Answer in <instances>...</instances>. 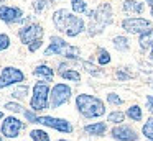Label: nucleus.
<instances>
[{"label": "nucleus", "instance_id": "28", "mask_svg": "<svg viewBox=\"0 0 153 141\" xmlns=\"http://www.w3.org/2000/svg\"><path fill=\"white\" fill-rule=\"evenodd\" d=\"M50 3H51V0H33L31 7H33V12L40 15V13H43L50 7Z\"/></svg>", "mask_w": 153, "mask_h": 141}, {"label": "nucleus", "instance_id": "13", "mask_svg": "<svg viewBox=\"0 0 153 141\" xmlns=\"http://www.w3.org/2000/svg\"><path fill=\"white\" fill-rule=\"evenodd\" d=\"M23 10L20 7H8V5H0V20L8 25L12 23H20L23 20Z\"/></svg>", "mask_w": 153, "mask_h": 141}, {"label": "nucleus", "instance_id": "29", "mask_svg": "<svg viewBox=\"0 0 153 141\" xmlns=\"http://www.w3.org/2000/svg\"><path fill=\"white\" fill-rule=\"evenodd\" d=\"M107 102L110 105H114V107H120L123 103V98L119 94H115V92H110V94H107Z\"/></svg>", "mask_w": 153, "mask_h": 141}, {"label": "nucleus", "instance_id": "4", "mask_svg": "<svg viewBox=\"0 0 153 141\" xmlns=\"http://www.w3.org/2000/svg\"><path fill=\"white\" fill-rule=\"evenodd\" d=\"M45 56H63L66 59H79L81 49L66 43V39H63L61 36H51L50 44L45 49Z\"/></svg>", "mask_w": 153, "mask_h": 141}, {"label": "nucleus", "instance_id": "34", "mask_svg": "<svg viewBox=\"0 0 153 141\" xmlns=\"http://www.w3.org/2000/svg\"><path fill=\"white\" fill-rule=\"evenodd\" d=\"M145 105H146V110L153 115V95H146L145 98Z\"/></svg>", "mask_w": 153, "mask_h": 141}, {"label": "nucleus", "instance_id": "7", "mask_svg": "<svg viewBox=\"0 0 153 141\" xmlns=\"http://www.w3.org/2000/svg\"><path fill=\"white\" fill-rule=\"evenodd\" d=\"M71 95H73V90L68 84L64 82H58L51 87L50 92V108H59L61 105L68 103L71 100Z\"/></svg>", "mask_w": 153, "mask_h": 141}, {"label": "nucleus", "instance_id": "30", "mask_svg": "<svg viewBox=\"0 0 153 141\" xmlns=\"http://www.w3.org/2000/svg\"><path fill=\"white\" fill-rule=\"evenodd\" d=\"M5 110L13 111V113H22V111H25L23 107H22L18 102H7V103H5Z\"/></svg>", "mask_w": 153, "mask_h": 141}, {"label": "nucleus", "instance_id": "10", "mask_svg": "<svg viewBox=\"0 0 153 141\" xmlns=\"http://www.w3.org/2000/svg\"><path fill=\"white\" fill-rule=\"evenodd\" d=\"M36 123L45 125L48 128L59 131V133H73V125L64 118H56V117H48V115H41L36 118Z\"/></svg>", "mask_w": 153, "mask_h": 141}, {"label": "nucleus", "instance_id": "40", "mask_svg": "<svg viewBox=\"0 0 153 141\" xmlns=\"http://www.w3.org/2000/svg\"><path fill=\"white\" fill-rule=\"evenodd\" d=\"M56 141H68V140H56Z\"/></svg>", "mask_w": 153, "mask_h": 141}, {"label": "nucleus", "instance_id": "9", "mask_svg": "<svg viewBox=\"0 0 153 141\" xmlns=\"http://www.w3.org/2000/svg\"><path fill=\"white\" fill-rule=\"evenodd\" d=\"M25 72L18 67H13V66H7V67L2 69L0 72V90L2 89H7L10 85H18L25 80Z\"/></svg>", "mask_w": 153, "mask_h": 141}, {"label": "nucleus", "instance_id": "24", "mask_svg": "<svg viewBox=\"0 0 153 141\" xmlns=\"http://www.w3.org/2000/svg\"><path fill=\"white\" fill-rule=\"evenodd\" d=\"M71 8H73V13H76V15L89 12V10H87L86 0H71Z\"/></svg>", "mask_w": 153, "mask_h": 141}, {"label": "nucleus", "instance_id": "32", "mask_svg": "<svg viewBox=\"0 0 153 141\" xmlns=\"http://www.w3.org/2000/svg\"><path fill=\"white\" fill-rule=\"evenodd\" d=\"M8 48H10V36L5 33H0V51H5Z\"/></svg>", "mask_w": 153, "mask_h": 141}, {"label": "nucleus", "instance_id": "39", "mask_svg": "<svg viewBox=\"0 0 153 141\" xmlns=\"http://www.w3.org/2000/svg\"><path fill=\"white\" fill-rule=\"evenodd\" d=\"M150 87H152V89H153V80H152V82H150Z\"/></svg>", "mask_w": 153, "mask_h": 141}, {"label": "nucleus", "instance_id": "38", "mask_svg": "<svg viewBox=\"0 0 153 141\" xmlns=\"http://www.w3.org/2000/svg\"><path fill=\"white\" fill-rule=\"evenodd\" d=\"M150 15H152V18H153V8H150Z\"/></svg>", "mask_w": 153, "mask_h": 141}, {"label": "nucleus", "instance_id": "1", "mask_svg": "<svg viewBox=\"0 0 153 141\" xmlns=\"http://www.w3.org/2000/svg\"><path fill=\"white\" fill-rule=\"evenodd\" d=\"M53 25L58 31L64 33L69 38H76L79 36L84 30L87 28L84 20L81 16H77L76 13L69 12L66 8H59L56 12H53Z\"/></svg>", "mask_w": 153, "mask_h": 141}, {"label": "nucleus", "instance_id": "2", "mask_svg": "<svg viewBox=\"0 0 153 141\" xmlns=\"http://www.w3.org/2000/svg\"><path fill=\"white\" fill-rule=\"evenodd\" d=\"M87 16H89V23H87V35L89 36H97L100 33L105 31L107 26L112 25L114 21V10L112 5L107 2L97 5L94 10H89L87 12Z\"/></svg>", "mask_w": 153, "mask_h": 141}, {"label": "nucleus", "instance_id": "37", "mask_svg": "<svg viewBox=\"0 0 153 141\" xmlns=\"http://www.w3.org/2000/svg\"><path fill=\"white\" fill-rule=\"evenodd\" d=\"M4 118H5V117H4V111L0 110V120H4Z\"/></svg>", "mask_w": 153, "mask_h": 141}, {"label": "nucleus", "instance_id": "35", "mask_svg": "<svg viewBox=\"0 0 153 141\" xmlns=\"http://www.w3.org/2000/svg\"><path fill=\"white\" fill-rule=\"evenodd\" d=\"M145 2L148 3V7H150V8H153V0H145Z\"/></svg>", "mask_w": 153, "mask_h": 141}, {"label": "nucleus", "instance_id": "20", "mask_svg": "<svg viewBox=\"0 0 153 141\" xmlns=\"http://www.w3.org/2000/svg\"><path fill=\"white\" fill-rule=\"evenodd\" d=\"M28 92H30V87H28L27 84H18L17 87L12 90V98H17V100H23V98H27Z\"/></svg>", "mask_w": 153, "mask_h": 141}, {"label": "nucleus", "instance_id": "33", "mask_svg": "<svg viewBox=\"0 0 153 141\" xmlns=\"http://www.w3.org/2000/svg\"><path fill=\"white\" fill-rule=\"evenodd\" d=\"M23 115H25V118H27V121H30V123H36V118H38L36 111H33V110H25Z\"/></svg>", "mask_w": 153, "mask_h": 141}, {"label": "nucleus", "instance_id": "17", "mask_svg": "<svg viewBox=\"0 0 153 141\" xmlns=\"http://www.w3.org/2000/svg\"><path fill=\"white\" fill-rule=\"evenodd\" d=\"M138 46L142 51H148L153 48V28H150L148 31L142 33L138 36Z\"/></svg>", "mask_w": 153, "mask_h": 141}, {"label": "nucleus", "instance_id": "22", "mask_svg": "<svg viewBox=\"0 0 153 141\" xmlns=\"http://www.w3.org/2000/svg\"><path fill=\"white\" fill-rule=\"evenodd\" d=\"M81 66H82V69L87 72V74L94 75V77H99V75H102V71H100L99 66L92 64V62L89 61H81Z\"/></svg>", "mask_w": 153, "mask_h": 141}, {"label": "nucleus", "instance_id": "41", "mask_svg": "<svg viewBox=\"0 0 153 141\" xmlns=\"http://www.w3.org/2000/svg\"><path fill=\"white\" fill-rule=\"evenodd\" d=\"M0 141H2V134H0Z\"/></svg>", "mask_w": 153, "mask_h": 141}, {"label": "nucleus", "instance_id": "27", "mask_svg": "<svg viewBox=\"0 0 153 141\" xmlns=\"http://www.w3.org/2000/svg\"><path fill=\"white\" fill-rule=\"evenodd\" d=\"M142 134L146 138V140L153 141V115L145 121V123H143V126H142Z\"/></svg>", "mask_w": 153, "mask_h": 141}, {"label": "nucleus", "instance_id": "14", "mask_svg": "<svg viewBox=\"0 0 153 141\" xmlns=\"http://www.w3.org/2000/svg\"><path fill=\"white\" fill-rule=\"evenodd\" d=\"M82 130L89 136H104L107 133V123L105 121H94V123L84 125Z\"/></svg>", "mask_w": 153, "mask_h": 141}, {"label": "nucleus", "instance_id": "26", "mask_svg": "<svg viewBox=\"0 0 153 141\" xmlns=\"http://www.w3.org/2000/svg\"><path fill=\"white\" fill-rule=\"evenodd\" d=\"M30 138H31V141H50V134H48V131L40 130V128L31 130L30 131Z\"/></svg>", "mask_w": 153, "mask_h": 141}, {"label": "nucleus", "instance_id": "16", "mask_svg": "<svg viewBox=\"0 0 153 141\" xmlns=\"http://www.w3.org/2000/svg\"><path fill=\"white\" fill-rule=\"evenodd\" d=\"M33 75L35 77H38L41 82H51L53 80V77H54V71L50 67V66H46V64H40V66H36V67L33 69Z\"/></svg>", "mask_w": 153, "mask_h": 141}, {"label": "nucleus", "instance_id": "23", "mask_svg": "<svg viewBox=\"0 0 153 141\" xmlns=\"http://www.w3.org/2000/svg\"><path fill=\"white\" fill-rule=\"evenodd\" d=\"M125 117L127 115L123 113V111L114 110V111H110V113L107 115V121H110V123H114V125H122L123 121H125Z\"/></svg>", "mask_w": 153, "mask_h": 141}, {"label": "nucleus", "instance_id": "31", "mask_svg": "<svg viewBox=\"0 0 153 141\" xmlns=\"http://www.w3.org/2000/svg\"><path fill=\"white\" fill-rule=\"evenodd\" d=\"M115 77L119 79V80L125 82V80H130L133 75L130 74V72H127V69H117V71H115Z\"/></svg>", "mask_w": 153, "mask_h": 141}, {"label": "nucleus", "instance_id": "5", "mask_svg": "<svg viewBox=\"0 0 153 141\" xmlns=\"http://www.w3.org/2000/svg\"><path fill=\"white\" fill-rule=\"evenodd\" d=\"M50 92L51 87L46 82H36L33 85V94L30 98V108L33 111H43L50 108Z\"/></svg>", "mask_w": 153, "mask_h": 141}, {"label": "nucleus", "instance_id": "12", "mask_svg": "<svg viewBox=\"0 0 153 141\" xmlns=\"http://www.w3.org/2000/svg\"><path fill=\"white\" fill-rule=\"evenodd\" d=\"M110 136L115 141H137L138 140V133L128 125H115L110 130Z\"/></svg>", "mask_w": 153, "mask_h": 141}, {"label": "nucleus", "instance_id": "6", "mask_svg": "<svg viewBox=\"0 0 153 141\" xmlns=\"http://www.w3.org/2000/svg\"><path fill=\"white\" fill-rule=\"evenodd\" d=\"M43 35L45 30L40 23H28L18 30V38H20L22 44H25L27 48L35 44L36 41H43Z\"/></svg>", "mask_w": 153, "mask_h": 141}, {"label": "nucleus", "instance_id": "8", "mask_svg": "<svg viewBox=\"0 0 153 141\" xmlns=\"http://www.w3.org/2000/svg\"><path fill=\"white\" fill-rule=\"evenodd\" d=\"M152 26V21L142 16H127L122 20V30H125V33L128 35H142V33L148 31Z\"/></svg>", "mask_w": 153, "mask_h": 141}, {"label": "nucleus", "instance_id": "25", "mask_svg": "<svg viewBox=\"0 0 153 141\" xmlns=\"http://www.w3.org/2000/svg\"><path fill=\"white\" fill-rule=\"evenodd\" d=\"M110 61H112L110 52L107 51L105 48L97 49V62H99V66H107V64H110Z\"/></svg>", "mask_w": 153, "mask_h": 141}, {"label": "nucleus", "instance_id": "15", "mask_svg": "<svg viewBox=\"0 0 153 141\" xmlns=\"http://www.w3.org/2000/svg\"><path fill=\"white\" fill-rule=\"evenodd\" d=\"M122 10L125 15H142L143 10H145V5L138 0H125L122 3Z\"/></svg>", "mask_w": 153, "mask_h": 141}, {"label": "nucleus", "instance_id": "11", "mask_svg": "<svg viewBox=\"0 0 153 141\" xmlns=\"http://www.w3.org/2000/svg\"><path fill=\"white\" fill-rule=\"evenodd\" d=\"M25 128V123L22 120H18L17 117H5L4 121H2V126H0V133L4 134L5 138H17L20 130Z\"/></svg>", "mask_w": 153, "mask_h": 141}, {"label": "nucleus", "instance_id": "19", "mask_svg": "<svg viewBox=\"0 0 153 141\" xmlns=\"http://www.w3.org/2000/svg\"><path fill=\"white\" fill-rule=\"evenodd\" d=\"M125 115L132 121H142L143 120V111H142V107H140V105H130V107L127 108Z\"/></svg>", "mask_w": 153, "mask_h": 141}, {"label": "nucleus", "instance_id": "18", "mask_svg": "<svg viewBox=\"0 0 153 141\" xmlns=\"http://www.w3.org/2000/svg\"><path fill=\"white\" fill-rule=\"evenodd\" d=\"M112 44H114V48H115L119 52H127L130 49L128 38H127V36H122V35L115 36V38L112 39Z\"/></svg>", "mask_w": 153, "mask_h": 141}, {"label": "nucleus", "instance_id": "36", "mask_svg": "<svg viewBox=\"0 0 153 141\" xmlns=\"http://www.w3.org/2000/svg\"><path fill=\"white\" fill-rule=\"evenodd\" d=\"M150 59H152V61H153V48L150 49Z\"/></svg>", "mask_w": 153, "mask_h": 141}, {"label": "nucleus", "instance_id": "42", "mask_svg": "<svg viewBox=\"0 0 153 141\" xmlns=\"http://www.w3.org/2000/svg\"><path fill=\"white\" fill-rule=\"evenodd\" d=\"M2 2H5V0H0V3H2Z\"/></svg>", "mask_w": 153, "mask_h": 141}, {"label": "nucleus", "instance_id": "21", "mask_svg": "<svg viewBox=\"0 0 153 141\" xmlns=\"http://www.w3.org/2000/svg\"><path fill=\"white\" fill-rule=\"evenodd\" d=\"M59 74H61L63 79H66V80H69V82H76V84L81 82V74H79V71H76V69L68 67V69H64V71H61Z\"/></svg>", "mask_w": 153, "mask_h": 141}, {"label": "nucleus", "instance_id": "3", "mask_svg": "<svg viewBox=\"0 0 153 141\" xmlns=\"http://www.w3.org/2000/svg\"><path fill=\"white\" fill-rule=\"evenodd\" d=\"M76 108L79 115H82L87 120L100 118L105 115V103L96 95L89 94H79L76 97Z\"/></svg>", "mask_w": 153, "mask_h": 141}]
</instances>
